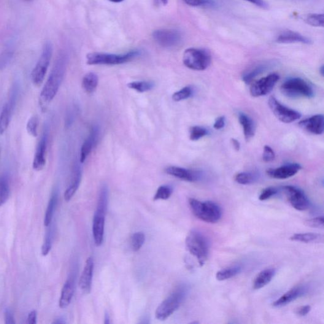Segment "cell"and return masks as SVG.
<instances>
[{
    "mask_svg": "<svg viewBox=\"0 0 324 324\" xmlns=\"http://www.w3.org/2000/svg\"><path fill=\"white\" fill-rule=\"evenodd\" d=\"M189 204L194 215L204 222L215 224L222 217V209L215 202L201 201L198 199L190 198L189 199Z\"/></svg>",
    "mask_w": 324,
    "mask_h": 324,
    "instance_id": "3957f363",
    "label": "cell"
},
{
    "mask_svg": "<svg viewBox=\"0 0 324 324\" xmlns=\"http://www.w3.org/2000/svg\"><path fill=\"white\" fill-rule=\"evenodd\" d=\"M255 175L250 172L239 173L235 177L236 182L242 185H248L255 182Z\"/></svg>",
    "mask_w": 324,
    "mask_h": 324,
    "instance_id": "d590c367",
    "label": "cell"
},
{
    "mask_svg": "<svg viewBox=\"0 0 324 324\" xmlns=\"http://www.w3.org/2000/svg\"><path fill=\"white\" fill-rule=\"evenodd\" d=\"M305 225L312 228H323L324 220L323 216L315 217L305 221Z\"/></svg>",
    "mask_w": 324,
    "mask_h": 324,
    "instance_id": "b9f144b4",
    "label": "cell"
},
{
    "mask_svg": "<svg viewBox=\"0 0 324 324\" xmlns=\"http://www.w3.org/2000/svg\"><path fill=\"white\" fill-rule=\"evenodd\" d=\"M245 1L251 3V4L255 5L256 6L261 8L263 9H268V5L264 0H245Z\"/></svg>",
    "mask_w": 324,
    "mask_h": 324,
    "instance_id": "f907efd6",
    "label": "cell"
},
{
    "mask_svg": "<svg viewBox=\"0 0 324 324\" xmlns=\"http://www.w3.org/2000/svg\"><path fill=\"white\" fill-rule=\"evenodd\" d=\"M75 281L74 277H69L62 288L59 306L65 309L69 306L74 296Z\"/></svg>",
    "mask_w": 324,
    "mask_h": 324,
    "instance_id": "603a6c76",
    "label": "cell"
},
{
    "mask_svg": "<svg viewBox=\"0 0 324 324\" xmlns=\"http://www.w3.org/2000/svg\"><path fill=\"white\" fill-rule=\"evenodd\" d=\"M165 171L167 174L188 182H196L200 177L198 172L183 168V167L169 166L167 167Z\"/></svg>",
    "mask_w": 324,
    "mask_h": 324,
    "instance_id": "ac0fdd59",
    "label": "cell"
},
{
    "mask_svg": "<svg viewBox=\"0 0 324 324\" xmlns=\"http://www.w3.org/2000/svg\"><path fill=\"white\" fill-rule=\"evenodd\" d=\"M37 314L36 311H32L28 315V323L29 324L36 323Z\"/></svg>",
    "mask_w": 324,
    "mask_h": 324,
    "instance_id": "f5cc1de1",
    "label": "cell"
},
{
    "mask_svg": "<svg viewBox=\"0 0 324 324\" xmlns=\"http://www.w3.org/2000/svg\"><path fill=\"white\" fill-rule=\"evenodd\" d=\"M109 1L113 2V3H120L123 2L124 0H109Z\"/></svg>",
    "mask_w": 324,
    "mask_h": 324,
    "instance_id": "91938a15",
    "label": "cell"
},
{
    "mask_svg": "<svg viewBox=\"0 0 324 324\" xmlns=\"http://www.w3.org/2000/svg\"><path fill=\"white\" fill-rule=\"evenodd\" d=\"M267 67L265 65H261V66H256L255 68L250 70L247 73H245L242 76V80L246 83H250L252 82L254 78L260 74L261 72H262L265 69H266Z\"/></svg>",
    "mask_w": 324,
    "mask_h": 324,
    "instance_id": "74e56055",
    "label": "cell"
},
{
    "mask_svg": "<svg viewBox=\"0 0 324 324\" xmlns=\"http://www.w3.org/2000/svg\"><path fill=\"white\" fill-rule=\"evenodd\" d=\"M13 52L10 50H5L0 55V70H3L7 67L12 60Z\"/></svg>",
    "mask_w": 324,
    "mask_h": 324,
    "instance_id": "60d3db41",
    "label": "cell"
},
{
    "mask_svg": "<svg viewBox=\"0 0 324 324\" xmlns=\"http://www.w3.org/2000/svg\"><path fill=\"white\" fill-rule=\"evenodd\" d=\"M98 77L95 73L90 72L83 77L82 85L84 90L88 94L94 93L98 85Z\"/></svg>",
    "mask_w": 324,
    "mask_h": 324,
    "instance_id": "484cf974",
    "label": "cell"
},
{
    "mask_svg": "<svg viewBox=\"0 0 324 324\" xmlns=\"http://www.w3.org/2000/svg\"><path fill=\"white\" fill-rule=\"evenodd\" d=\"M145 242V235L141 232L134 233L131 237V246L134 252L141 249Z\"/></svg>",
    "mask_w": 324,
    "mask_h": 324,
    "instance_id": "8d00e7d4",
    "label": "cell"
},
{
    "mask_svg": "<svg viewBox=\"0 0 324 324\" xmlns=\"http://www.w3.org/2000/svg\"><path fill=\"white\" fill-rule=\"evenodd\" d=\"M306 293L307 288L304 286H297V287L291 289L290 290L284 294L282 296H280L279 299H277L272 303V306L275 308L285 307L298 298L303 296Z\"/></svg>",
    "mask_w": 324,
    "mask_h": 324,
    "instance_id": "ffe728a7",
    "label": "cell"
},
{
    "mask_svg": "<svg viewBox=\"0 0 324 324\" xmlns=\"http://www.w3.org/2000/svg\"><path fill=\"white\" fill-rule=\"evenodd\" d=\"M323 70H324V67L322 66V67H321V68L320 69V74L321 75H322V76H323V74H324Z\"/></svg>",
    "mask_w": 324,
    "mask_h": 324,
    "instance_id": "680465c9",
    "label": "cell"
},
{
    "mask_svg": "<svg viewBox=\"0 0 324 324\" xmlns=\"http://www.w3.org/2000/svg\"><path fill=\"white\" fill-rule=\"evenodd\" d=\"M186 246L189 252L197 259L199 266H204L209 253V245L206 237L198 231L192 230L186 237Z\"/></svg>",
    "mask_w": 324,
    "mask_h": 324,
    "instance_id": "5b68a950",
    "label": "cell"
},
{
    "mask_svg": "<svg viewBox=\"0 0 324 324\" xmlns=\"http://www.w3.org/2000/svg\"><path fill=\"white\" fill-rule=\"evenodd\" d=\"M152 36L158 45L167 48L176 47L182 40L181 34L175 29H158L153 32Z\"/></svg>",
    "mask_w": 324,
    "mask_h": 324,
    "instance_id": "30bf717a",
    "label": "cell"
},
{
    "mask_svg": "<svg viewBox=\"0 0 324 324\" xmlns=\"http://www.w3.org/2000/svg\"><path fill=\"white\" fill-rule=\"evenodd\" d=\"M107 212L96 210L93 220V236L97 247H100L104 241L105 217Z\"/></svg>",
    "mask_w": 324,
    "mask_h": 324,
    "instance_id": "5bb4252c",
    "label": "cell"
},
{
    "mask_svg": "<svg viewBox=\"0 0 324 324\" xmlns=\"http://www.w3.org/2000/svg\"><path fill=\"white\" fill-rule=\"evenodd\" d=\"M169 0H154L155 4L157 6H160V5H166L168 4Z\"/></svg>",
    "mask_w": 324,
    "mask_h": 324,
    "instance_id": "11a10c76",
    "label": "cell"
},
{
    "mask_svg": "<svg viewBox=\"0 0 324 324\" xmlns=\"http://www.w3.org/2000/svg\"><path fill=\"white\" fill-rule=\"evenodd\" d=\"M283 190L294 209L299 211H305L309 209V199L300 189L292 186H286L283 187Z\"/></svg>",
    "mask_w": 324,
    "mask_h": 324,
    "instance_id": "8fae6325",
    "label": "cell"
},
{
    "mask_svg": "<svg viewBox=\"0 0 324 324\" xmlns=\"http://www.w3.org/2000/svg\"><path fill=\"white\" fill-rule=\"evenodd\" d=\"M299 126L310 133L322 134L324 130V117L322 115H315L299 121Z\"/></svg>",
    "mask_w": 324,
    "mask_h": 324,
    "instance_id": "d6986e66",
    "label": "cell"
},
{
    "mask_svg": "<svg viewBox=\"0 0 324 324\" xmlns=\"http://www.w3.org/2000/svg\"><path fill=\"white\" fill-rule=\"evenodd\" d=\"M274 269H266L261 271L254 280L253 288L254 290H260L271 282L275 274Z\"/></svg>",
    "mask_w": 324,
    "mask_h": 324,
    "instance_id": "cb8c5ba5",
    "label": "cell"
},
{
    "mask_svg": "<svg viewBox=\"0 0 324 324\" xmlns=\"http://www.w3.org/2000/svg\"><path fill=\"white\" fill-rule=\"evenodd\" d=\"M80 164L75 161L73 167L71 183L64 194V198L67 201L71 200L79 187L83 176V168Z\"/></svg>",
    "mask_w": 324,
    "mask_h": 324,
    "instance_id": "e0dca14e",
    "label": "cell"
},
{
    "mask_svg": "<svg viewBox=\"0 0 324 324\" xmlns=\"http://www.w3.org/2000/svg\"><path fill=\"white\" fill-rule=\"evenodd\" d=\"M52 45L49 42L45 43L38 62H37L31 74L32 83L36 86H39L45 79L48 67L52 56Z\"/></svg>",
    "mask_w": 324,
    "mask_h": 324,
    "instance_id": "ba28073f",
    "label": "cell"
},
{
    "mask_svg": "<svg viewBox=\"0 0 324 324\" xmlns=\"http://www.w3.org/2000/svg\"><path fill=\"white\" fill-rule=\"evenodd\" d=\"M275 157V152L271 147L269 146H265L262 158L265 162H271L274 160Z\"/></svg>",
    "mask_w": 324,
    "mask_h": 324,
    "instance_id": "bcb514c9",
    "label": "cell"
},
{
    "mask_svg": "<svg viewBox=\"0 0 324 324\" xmlns=\"http://www.w3.org/2000/svg\"><path fill=\"white\" fill-rule=\"evenodd\" d=\"M18 89H19V88H18L17 84H15V85H13L12 88V90H11L9 101L8 102V103H9V104L10 105L11 109H12L13 111V110H14L16 105V101H17L18 93Z\"/></svg>",
    "mask_w": 324,
    "mask_h": 324,
    "instance_id": "f6af8a7d",
    "label": "cell"
},
{
    "mask_svg": "<svg viewBox=\"0 0 324 324\" xmlns=\"http://www.w3.org/2000/svg\"><path fill=\"white\" fill-rule=\"evenodd\" d=\"M269 106L275 117L282 123H292L301 117L300 113L284 106L274 96L270 97Z\"/></svg>",
    "mask_w": 324,
    "mask_h": 324,
    "instance_id": "9c48e42d",
    "label": "cell"
},
{
    "mask_svg": "<svg viewBox=\"0 0 324 324\" xmlns=\"http://www.w3.org/2000/svg\"><path fill=\"white\" fill-rule=\"evenodd\" d=\"M277 192L278 190L277 188L274 187L267 188L261 191L260 196H259V199H260V201L267 200V199L275 195Z\"/></svg>",
    "mask_w": 324,
    "mask_h": 324,
    "instance_id": "7bdbcfd3",
    "label": "cell"
},
{
    "mask_svg": "<svg viewBox=\"0 0 324 324\" xmlns=\"http://www.w3.org/2000/svg\"><path fill=\"white\" fill-rule=\"evenodd\" d=\"M241 271L242 267L239 266V265L229 267L228 268L224 269L218 271L216 274V279L219 280V281H223V280H228L236 276Z\"/></svg>",
    "mask_w": 324,
    "mask_h": 324,
    "instance_id": "4316f807",
    "label": "cell"
},
{
    "mask_svg": "<svg viewBox=\"0 0 324 324\" xmlns=\"http://www.w3.org/2000/svg\"><path fill=\"white\" fill-rule=\"evenodd\" d=\"M5 323L7 324H14L15 323L14 320V318H13V316L11 313V312L8 311L5 313Z\"/></svg>",
    "mask_w": 324,
    "mask_h": 324,
    "instance_id": "816d5d0a",
    "label": "cell"
},
{
    "mask_svg": "<svg viewBox=\"0 0 324 324\" xmlns=\"http://www.w3.org/2000/svg\"><path fill=\"white\" fill-rule=\"evenodd\" d=\"M66 322L65 321L63 318H59L58 319H56L53 323H66Z\"/></svg>",
    "mask_w": 324,
    "mask_h": 324,
    "instance_id": "6f0895ef",
    "label": "cell"
},
{
    "mask_svg": "<svg viewBox=\"0 0 324 324\" xmlns=\"http://www.w3.org/2000/svg\"><path fill=\"white\" fill-rule=\"evenodd\" d=\"M99 136V128L97 124L91 127L90 134L83 143L80 153V163L83 164L90 155L92 150L98 143Z\"/></svg>",
    "mask_w": 324,
    "mask_h": 324,
    "instance_id": "4fadbf2b",
    "label": "cell"
},
{
    "mask_svg": "<svg viewBox=\"0 0 324 324\" xmlns=\"http://www.w3.org/2000/svg\"><path fill=\"white\" fill-rule=\"evenodd\" d=\"M239 121L242 126L245 139L249 141L254 136L255 133V125L253 120L249 116L243 113L239 114Z\"/></svg>",
    "mask_w": 324,
    "mask_h": 324,
    "instance_id": "d4e9b609",
    "label": "cell"
},
{
    "mask_svg": "<svg viewBox=\"0 0 324 324\" xmlns=\"http://www.w3.org/2000/svg\"><path fill=\"white\" fill-rule=\"evenodd\" d=\"M305 22L309 25L317 28H323L324 25V17L323 13H311L305 18Z\"/></svg>",
    "mask_w": 324,
    "mask_h": 324,
    "instance_id": "836d02e7",
    "label": "cell"
},
{
    "mask_svg": "<svg viewBox=\"0 0 324 324\" xmlns=\"http://www.w3.org/2000/svg\"><path fill=\"white\" fill-rule=\"evenodd\" d=\"M188 294V288L185 285H180L159 305L156 309V318L159 320H165L171 316L179 309L185 300Z\"/></svg>",
    "mask_w": 324,
    "mask_h": 324,
    "instance_id": "277c9868",
    "label": "cell"
},
{
    "mask_svg": "<svg viewBox=\"0 0 324 324\" xmlns=\"http://www.w3.org/2000/svg\"><path fill=\"white\" fill-rule=\"evenodd\" d=\"M291 241L305 243L317 242L322 241L323 236L315 233H300L293 235L290 237Z\"/></svg>",
    "mask_w": 324,
    "mask_h": 324,
    "instance_id": "83f0119b",
    "label": "cell"
},
{
    "mask_svg": "<svg viewBox=\"0 0 324 324\" xmlns=\"http://www.w3.org/2000/svg\"><path fill=\"white\" fill-rule=\"evenodd\" d=\"M142 55L139 50H133L121 54L106 53H91L86 56V60L88 65H105V66H116L128 63L134 60Z\"/></svg>",
    "mask_w": 324,
    "mask_h": 324,
    "instance_id": "7a4b0ae2",
    "label": "cell"
},
{
    "mask_svg": "<svg viewBox=\"0 0 324 324\" xmlns=\"http://www.w3.org/2000/svg\"><path fill=\"white\" fill-rule=\"evenodd\" d=\"M279 79V75L272 74L254 83L250 88V94L253 97L267 95L271 93Z\"/></svg>",
    "mask_w": 324,
    "mask_h": 324,
    "instance_id": "7c38bea8",
    "label": "cell"
},
{
    "mask_svg": "<svg viewBox=\"0 0 324 324\" xmlns=\"http://www.w3.org/2000/svg\"><path fill=\"white\" fill-rule=\"evenodd\" d=\"M173 192V189L171 186L163 185L158 188L157 191L153 197L154 201L166 200L171 196Z\"/></svg>",
    "mask_w": 324,
    "mask_h": 324,
    "instance_id": "d6a6232c",
    "label": "cell"
},
{
    "mask_svg": "<svg viewBox=\"0 0 324 324\" xmlns=\"http://www.w3.org/2000/svg\"><path fill=\"white\" fill-rule=\"evenodd\" d=\"M193 93V89L191 86H186L181 90L173 94L172 98L174 102H179L190 98Z\"/></svg>",
    "mask_w": 324,
    "mask_h": 324,
    "instance_id": "e575fe53",
    "label": "cell"
},
{
    "mask_svg": "<svg viewBox=\"0 0 324 324\" xmlns=\"http://www.w3.org/2000/svg\"><path fill=\"white\" fill-rule=\"evenodd\" d=\"M13 112L9 103L7 102L5 104L0 113V134H4L6 131L9 126L11 116Z\"/></svg>",
    "mask_w": 324,
    "mask_h": 324,
    "instance_id": "f1b7e54d",
    "label": "cell"
},
{
    "mask_svg": "<svg viewBox=\"0 0 324 324\" xmlns=\"http://www.w3.org/2000/svg\"><path fill=\"white\" fill-rule=\"evenodd\" d=\"M67 66V56L66 54L61 53L56 58L49 77L40 93V98L45 102L52 101L57 94L66 74Z\"/></svg>",
    "mask_w": 324,
    "mask_h": 324,
    "instance_id": "6da1fadb",
    "label": "cell"
},
{
    "mask_svg": "<svg viewBox=\"0 0 324 324\" xmlns=\"http://www.w3.org/2000/svg\"><path fill=\"white\" fill-rule=\"evenodd\" d=\"M275 42L277 43H280V44H290V43L312 44V40L309 37L304 36L303 35L298 33V32L292 31L282 32L277 36Z\"/></svg>",
    "mask_w": 324,
    "mask_h": 324,
    "instance_id": "7402d4cb",
    "label": "cell"
},
{
    "mask_svg": "<svg viewBox=\"0 0 324 324\" xmlns=\"http://www.w3.org/2000/svg\"><path fill=\"white\" fill-rule=\"evenodd\" d=\"M94 261L91 257L88 258L86 261L82 274L79 280V287L83 293H90L91 290L92 280H93Z\"/></svg>",
    "mask_w": 324,
    "mask_h": 324,
    "instance_id": "44dd1931",
    "label": "cell"
},
{
    "mask_svg": "<svg viewBox=\"0 0 324 324\" xmlns=\"http://www.w3.org/2000/svg\"><path fill=\"white\" fill-rule=\"evenodd\" d=\"M104 323L105 324H109L110 323V316L108 314H105Z\"/></svg>",
    "mask_w": 324,
    "mask_h": 324,
    "instance_id": "9f6ffc18",
    "label": "cell"
},
{
    "mask_svg": "<svg viewBox=\"0 0 324 324\" xmlns=\"http://www.w3.org/2000/svg\"><path fill=\"white\" fill-rule=\"evenodd\" d=\"M128 88L139 92V93H145V92L152 90L155 86L154 83L150 81H134L128 83Z\"/></svg>",
    "mask_w": 324,
    "mask_h": 324,
    "instance_id": "1f68e13d",
    "label": "cell"
},
{
    "mask_svg": "<svg viewBox=\"0 0 324 324\" xmlns=\"http://www.w3.org/2000/svg\"><path fill=\"white\" fill-rule=\"evenodd\" d=\"M280 89L283 94L291 98L306 97L310 98L314 95L312 86L306 80L299 77L290 78L286 80Z\"/></svg>",
    "mask_w": 324,
    "mask_h": 324,
    "instance_id": "52a82bcc",
    "label": "cell"
},
{
    "mask_svg": "<svg viewBox=\"0 0 324 324\" xmlns=\"http://www.w3.org/2000/svg\"><path fill=\"white\" fill-rule=\"evenodd\" d=\"M58 201V194L56 192L54 193L51 196L50 199L49 204H48L47 211L45 213L44 224L46 227L50 225L51 221H52L54 212H55L56 204Z\"/></svg>",
    "mask_w": 324,
    "mask_h": 324,
    "instance_id": "f546056e",
    "label": "cell"
},
{
    "mask_svg": "<svg viewBox=\"0 0 324 324\" xmlns=\"http://www.w3.org/2000/svg\"><path fill=\"white\" fill-rule=\"evenodd\" d=\"M10 189L9 179L7 176L0 177V207L7 202L10 196Z\"/></svg>",
    "mask_w": 324,
    "mask_h": 324,
    "instance_id": "4dcf8cb0",
    "label": "cell"
},
{
    "mask_svg": "<svg viewBox=\"0 0 324 324\" xmlns=\"http://www.w3.org/2000/svg\"><path fill=\"white\" fill-rule=\"evenodd\" d=\"M311 309L312 308L309 305H305V306H302L297 309L296 314L300 317H304V316L309 314V313L311 311Z\"/></svg>",
    "mask_w": 324,
    "mask_h": 324,
    "instance_id": "681fc988",
    "label": "cell"
},
{
    "mask_svg": "<svg viewBox=\"0 0 324 324\" xmlns=\"http://www.w3.org/2000/svg\"><path fill=\"white\" fill-rule=\"evenodd\" d=\"M207 134L208 131L206 129L201 126H193L190 129V138L191 141H197Z\"/></svg>",
    "mask_w": 324,
    "mask_h": 324,
    "instance_id": "ab89813d",
    "label": "cell"
},
{
    "mask_svg": "<svg viewBox=\"0 0 324 324\" xmlns=\"http://www.w3.org/2000/svg\"><path fill=\"white\" fill-rule=\"evenodd\" d=\"M211 61V55L207 50L191 48L186 50L184 53V64L194 71H204L210 66Z\"/></svg>",
    "mask_w": 324,
    "mask_h": 324,
    "instance_id": "8992f818",
    "label": "cell"
},
{
    "mask_svg": "<svg viewBox=\"0 0 324 324\" xmlns=\"http://www.w3.org/2000/svg\"><path fill=\"white\" fill-rule=\"evenodd\" d=\"M48 141V132L45 131L43 132L42 138L39 140L37 146L36 153L34 157L32 167L35 171H42L46 165V153H47Z\"/></svg>",
    "mask_w": 324,
    "mask_h": 324,
    "instance_id": "2e32d148",
    "label": "cell"
},
{
    "mask_svg": "<svg viewBox=\"0 0 324 324\" xmlns=\"http://www.w3.org/2000/svg\"><path fill=\"white\" fill-rule=\"evenodd\" d=\"M231 143L233 145V147L235 150L236 151H239L240 150V148H241V145H240V143L237 141L236 139H231Z\"/></svg>",
    "mask_w": 324,
    "mask_h": 324,
    "instance_id": "db71d44e",
    "label": "cell"
},
{
    "mask_svg": "<svg viewBox=\"0 0 324 324\" xmlns=\"http://www.w3.org/2000/svg\"><path fill=\"white\" fill-rule=\"evenodd\" d=\"M25 1H26V2H31V1H32V0H25Z\"/></svg>",
    "mask_w": 324,
    "mask_h": 324,
    "instance_id": "94428289",
    "label": "cell"
},
{
    "mask_svg": "<svg viewBox=\"0 0 324 324\" xmlns=\"http://www.w3.org/2000/svg\"><path fill=\"white\" fill-rule=\"evenodd\" d=\"M183 1L189 6L194 7L210 6L213 4L211 0H183Z\"/></svg>",
    "mask_w": 324,
    "mask_h": 324,
    "instance_id": "ee69618b",
    "label": "cell"
},
{
    "mask_svg": "<svg viewBox=\"0 0 324 324\" xmlns=\"http://www.w3.org/2000/svg\"><path fill=\"white\" fill-rule=\"evenodd\" d=\"M301 169L298 164H288L275 169L267 170L269 176L277 179H286L294 176Z\"/></svg>",
    "mask_w": 324,
    "mask_h": 324,
    "instance_id": "9a60e30c",
    "label": "cell"
},
{
    "mask_svg": "<svg viewBox=\"0 0 324 324\" xmlns=\"http://www.w3.org/2000/svg\"><path fill=\"white\" fill-rule=\"evenodd\" d=\"M39 118L37 116H32L29 118L27 124L26 129L29 135L33 137L37 136V131H38Z\"/></svg>",
    "mask_w": 324,
    "mask_h": 324,
    "instance_id": "f35d334b",
    "label": "cell"
},
{
    "mask_svg": "<svg viewBox=\"0 0 324 324\" xmlns=\"http://www.w3.org/2000/svg\"><path fill=\"white\" fill-rule=\"evenodd\" d=\"M51 248V231L48 232L45 240L44 244L42 247V254L43 255H47L49 253Z\"/></svg>",
    "mask_w": 324,
    "mask_h": 324,
    "instance_id": "7dc6e473",
    "label": "cell"
},
{
    "mask_svg": "<svg viewBox=\"0 0 324 324\" xmlns=\"http://www.w3.org/2000/svg\"><path fill=\"white\" fill-rule=\"evenodd\" d=\"M226 125V118L224 116L218 117L215 120L214 124H213V128L217 130H220V129L224 128Z\"/></svg>",
    "mask_w": 324,
    "mask_h": 324,
    "instance_id": "c3c4849f",
    "label": "cell"
}]
</instances>
